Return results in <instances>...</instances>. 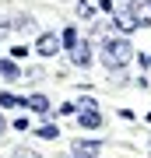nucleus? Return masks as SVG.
Segmentation results:
<instances>
[{
    "label": "nucleus",
    "mask_w": 151,
    "mask_h": 158,
    "mask_svg": "<svg viewBox=\"0 0 151 158\" xmlns=\"http://www.w3.org/2000/svg\"><path fill=\"white\" fill-rule=\"evenodd\" d=\"M130 60H134V46H130L127 39H106L102 42V63H106L109 70L127 67Z\"/></svg>",
    "instance_id": "nucleus-1"
},
{
    "label": "nucleus",
    "mask_w": 151,
    "mask_h": 158,
    "mask_svg": "<svg viewBox=\"0 0 151 158\" xmlns=\"http://www.w3.org/2000/svg\"><path fill=\"white\" fill-rule=\"evenodd\" d=\"M60 35H53V32H42L39 39H35V53H39V56H56V53H60Z\"/></svg>",
    "instance_id": "nucleus-2"
},
{
    "label": "nucleus",
    "mask_w": 151,
    "mask_h": 158,
    "mask_svg": "<svg viewBox=\"0 0 151 158\" xmlns=\"http://www.w3.org/2000/svg\"><path fill=\"white\" fill-rule=\"evenodd\" d=\"M127 14L134 18V25H151V0H130Z\"/></svg>",
    "instance_id": "nucleus-3"
},
{
    "label": "nucleus",
    "mask_w": 151,
    "mask_h": 158,
    "mask_svg": "<svg viewBox=\"0 0 151 158\" xmlns=\"http://www.w3.org/2000/svg\"><path fill=\"white\" fill-rule=\"evenodd\" d=\"M102 155V141H74L70 158H99Z\"/></svg>",
    "instance_id": "nucleus-4"
},
{
    "label": "nucleus",
    "mask_w": 151,
    "mask_h": 158,
    "mask_svg": "<svg viewBox=\"0 0 151 158\" xmlns=\"http://www.w3.org/2000/svg\"><path fill=\"white\" fill-rule=\"evenodd\" d=\"M78 123H81L84 130H99V127H102V113H99L95 106H88V109L78 113Z\"/></svg>",
    "instance_id": "nucleus-5"
},
{
    "label": "nucleus",
    "mask_w": 151,
    "mask_h": 158,
    "mask_svg": "<svg viewBox=\"0 0 151 158\" xmlns=\"http://www.w3.org/2000/svg\"><path fill=\"white\" fill-rule=\"evenodd\" d=\"M70 60H74V67H88L91 63V49L84 39H78V46H70Z\"/></svg>",
    "instance_id": "nucleus-6"
},
{
    "label": "nucleus",
    "mask_w": 151,
    "mask_h": 158,
    "mask_svg": "<svg viewBox=\"0 0 151 158\" xmlns=\"http://www.w3.org/2000/svg\"><path fill=\"white\" fill-rule=\"evenodd\" d=\"M0 77H4V81H18V77H21V67H18V60L0 56Z\"/></svg>",
    "instance_id": "nucleus-7"
},
{
    "label": "nucleus",
    "mask_w": 151,
    "mask_h": 158,
    "mask_svg": "<svg viewBox=\"0 0 151 158\" xmlns=\"http://www.w3.org/2000/svg\"><path fill=\"white\" fill-rule=\"evenodd\" d=\"M25 109H35L39 116L49 119V98H46V95H28V98H25Z\"/></svg>",
    "instance_id": "nucleus-8"
},
{
    "label": "nucleus",
    "mask_w": 151,
    "mask_h": 158,
    "mask_svg": "<svg viewBox=\"0 0 151 158\" xmlns=\"http://www.w3.org/2000/svg\"><path fill=\"white\" fill-rule=\"evenodd\" d=\"M35 137H39V141H56V137H60V127H56V123H46V127L35 130Z\"/></svg>",
    "instance_id": "nucleus-9"
},
{
    "label": "nucleus",
    "mask_w": 151,
    "mask_h": 158,
    "mask_svg": "<svg viewBox=\"0 0 151 158\" xmlns=\"http://www.w3.org/2000/svg\"><path fill=\"white\" fill-rule=\"evenodd\" d=\"M0 106H4V109H18V106H21V109H25V95H11V91H4V95H0Z\"/></svg>",
    "instance_id": "nucleus-10"
},
{
    "label": "nucleus",
    "mask_w": 151,
    "mask_h": 158,
    "mask_svg": "<svg viewBox=\"0 0 151 158\" xmlns=\"http://www.w3.org/2000/svg\"><path fill=\"white\" fill-rule=\"evenodd\" d=\"M95 11H99V0H81L78 4V18H91Z\"/></svg>",
    "instance_id": "nucleus-11"
},
{
    "label": "nucleus",
    "mask_w": 151,
    "mask_h": 158,
    "mask_svg": "<svg viewBox=\"0 0 151 158\" xmlns=\"http://www.w3.org/2000/svg\"><path fill=\"white\" fill-rule=\"evenodd\" d=\"M11 28H14V32H28V28H32V18H28V14H25V18H14Z\"/></svg>",
    "instance_id": "nucleus-12"
},
{
    "label": "nucleus",
    "mask_w": 151,
    "mask_h": 158,
    "mask_svg": "<svg viewBox=\"0 0 151 158\" xmlns=\"http://www.w3.org/2000/svg\"><path fill=\"white\" fill-rule=\"evenodd\" d=\"M60 42L67 46V49H70V46H78V32H74V28H63V35H60Z\"/></svg>",
    "instance_id": "nucleus-13"
},
{
    "label": "nucleus",
    "mask_w": 151,
    "mask_h": 158,
    "mask_svg": "<svg viewBox=\"0 0 151 158\" xmlns=\"http://www.w3.org/2000/svg\"><path fill=\"white\" fill-rule=\"evenodd\" d=\"M56 116H78V106H74V102H63V106H60V113H56Z\"/></svg>",
    "instance_id": "nucleus-14"
},
{
    "label": "nucleus",
    "mask_w": 151,
    "mask_h": 158,
    "mask_svg": "<svg viewBox=\"0 0 151 158\" xmlns=\"http://www.w3.org/2000/svg\"><path fill=\"white\" fill-rule=\"evenodd\" d=\"M28 56V46H14L11 49V60H25Z\"/></svg>",
    "instance_id": "nucleus-15"
},
{
    "label": "nucleus",
    "mask_w": 151,
    "mask_h": 158,
    "mask_svg": "<svg viewBox=\"0 0 151 158\" xmlns=\"http://www.w3.org/2000/svg\"><path fill=\"white\" fill-rule=\"evenodd\" d=\"M99 11H106V14H112V0H99Z\"/></svg>",
    "instance_id": "nucleus-16"
},
{
    "label": "nucleus",
    "mask_w": 151,
    "mask_h": 158,
    "mask_svg": "<svg viewBox=\"0 0 151 158\" xmlns=\"http://www.w3.org/2000/svg\"><path fill=\"white\" fill-rule=\"evenodd\" d=\"M4 32H11V21H4V18H0V35Z\"/></svg>",
    "instance_id": "nucleus-17"
},
{
    "label": "nucleus",
    "mask_w": 151,
    "mask_h": 158,
    "mask_svg": "<svg viewBox=\"0 0 151 158\" xmlns=\"http://www.w3.org/2000/svg\"><path fill=\"white\" fill-rule=\"evenodd\" d=\"M14 158H35V155H32V151H18Z\"/></svg>",
    "instance_id": "nucleus-18"
},
{
    "label": "nucleus",
    "mask_w": 151,
    "mask_h": 158,
    "mask_svg": "<svg viewBox=\"0 0 151 158\" xmlns=\"http://www.w3.org/2000/svg\"><path fill=\"white\" fill-rule=\"evenodd\" d=\"M141 63H148V67H151V53H144V56H141Z\"/></svg>",
    "instance_id": "nucleus-19"
},
{
    "label": "nucleus",
    "mask_w": 151,
    "mask_h": 158,
    "mask_svg": "<svg viewBox=\"0 0 151 158\" xmlns=\"http://www.w3.org/2000/svg\"><path fill=\"white\" fill-rule=\"evenodd\" d=\"M4 130H7V119H4V116H0V134H4Z\"/></svg>",
    "instance_id": "nucleus-20"
},
{
    "label": "nucleus",
    "mask_w": 151,
    "mask_h": 158,
    "mask_svg": "<svg viewBox=\"0 0 151 158\" xmlns=\"http://www.w3.org/2000/svg\"><path fill=\"white\" fill-rule=\"evenodd\" d=\"M148 123H151V113H148Z\"/></svg>",
    "instance_id": "nucleus-21"
},
{
    "label": "nucleus",
    "mask_w": 151,
    "mask_h": 158,
    "mask_svg": "<svg viewBox=\"0 0 151 158\" xmlns=\"http://www.w3.org/2000/svg\"><path fill=\"white\" fill-rule=\"evenodd\" d=\"M127 4H130V0H127Z\"/></svg>",
    "instance_id": "nucleus-22"
}]
</instances>
